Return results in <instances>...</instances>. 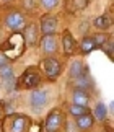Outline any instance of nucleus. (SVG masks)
<instances>
[{
  "label": "nucleus",
  "mask_w": 114,
  "mask_h": 132,
  "mask_svg": "<svg viewBox=\"0 0 114 132\" xmlns=\"http://www.w3.org/2000/svg\"><path fill=\"white\" fill-rule=\"evenodd\" d=\"M95 26L98 28V29H108V28H111V20L106 16V15H103V16H98L96 20H95Z\"/></svg>",
  "instance_id": "dca6fc26"
},
{
  "label": "nucleus",
  "mask_w": 114,
  "mask_h": 132,
  "mask_svg": "<svg viewBox=\"0 0 114 132\" xmlns=\"http://www.w3.org/2000/svg\"><path fill=\"white\" fill-rule=\"evenodd\" d=\"M25 43L26 46H36V43L39 41V28L36 26L34 23L28 24L26 28H25Z\"/></svg>",
  "instance_id": "1a4fd4ad"
},
{
  "label": "nucleus",
  "mask_w": 114,
  "mask_h": 132,
  "mask_svg": "<svg viewBox=\"0 0 114 132\" xmlns=\"http://www.w3.org/2000/svg\"><path fill=\"white\" fill-rule=\"evenodd\" d=\"M41 46H43L44 54H54L57 51V39H55V36L54 34H46V36H43Z\"/></svg>",
  "instance_id": "9b49d317"
},
{
  "label": "nucleus",
  "mask_w": 114,
  "mask_h": 132,
  "mask_svg": "<svg viewBox=\"0 0 114 132\" xmlns=\"http://www.w3.org/2000/svg\"><path fill=\"white\" fill-rule=\"evenodd\" d=\"M98 47L96 43L93 41V38H85L80 44V49H82V54H90L91 51H95Z\"/></svg>",
  "instance_id": "2eb2a0df"
},
{
  "label": "nucleus",
  "mask_w": 114,
  "mask_h": 132,
  "mask_svg": "<svg viewBox=\"0 0 114 132\" xmlns=\"http://www.w3.org/2000/svg\"><path fill=\"white\" fill-rule=\"evenodd\" d=\"M67 2H72V5H74L72 10H83L88 5V0H67Z\"/></svg>",
  "instance_id": "aec40b11"
},
{
  "label": "nucleus",
  "mask_w": 114,
  "mask_h": 132,
  "mask_svg": "<svg viewBox=\"0 0 114 132\" xmlns=\"http://www.w3.org/2000/svg\"><path fill=\"white\" fill-rule=\"evenodd\" d=\"M65 122V114H64V111L59 109V108H55L52 109L51 113L47 114V118H46V132H57L62 126H64Z\"/></svg>",
  "instance_id": "7ed1b4c3"
},
{
  "label": "nucleus",
  "mask_w": 114,
  "mask_h": 132,
  "mask_svg": "<svg viewBox=\"0 0 114 132\" xmlns=\"http://www.w3.org/2000/svg\"><path fill=\"white\" fill-rule=\"evenodd\" d=\"M46 103H47V91L44 90H36L31 93V106H33L34 111L43 109Z\"/></svg>",
  "instance_id": "6e6552de"
},
{
  "label": "nucleus",
  "mask_w": 114,
  "mask_h": 132,
  "mask_svg": "<svg viewBox=\"0 0 114 132\" xmlns=\"http://www.w3.org/2000/svg\"><path fill=\"white\" fill-rule=\"evenodd\" d=\"M29 126V118L23 114H15V116H8L3 121L2 127L3 132H26Z\"/></svg>",
  "instance_id": "f03ea898"
},
{
  "label": "nucleus",
  "mask_w": 114,
  "mask_h": 132,
  "mask_svg": "<svg viewBox=\"0 0 114 132\" xmlns=\"http://www.w3.org/2000/svg\"><path fill=\"white\" fill-rule=\"evenodd\" d=\"M95 119L98 121H104L106 119V106L103 103H98L95 108Z\"/></svg>",
  "instance_id": "6ab92c4d"
},
{
  "label": "nucleus",
  "mask_w": 114,
  "mask_h": 132,
  "mask_svg": "<svg viewBox=\"0 0 114 132\" xmlns=\"http://www.w3.org/2000/svg\"><path fill=\"white\" fill-rule=\"evenodd\" d=\"M86 73V67L83 64L80 62V60H74L70 65V77L72 78H80L83 77V75Z\"/></svg>",
  "instance_id": "f8f14e48"
},
{
  "label": "nucleus",
  "mask_w": 114,
  "mask_h": 132,
  "mask_svg": "<svg viewBox=\"0 0 114 132\" xmlns=\"http://www.w3.org/2000/svg\"><path fill=\"white\" fill-rule=\"evenodd\" d=\"M23 5H26L28 8H33L34 7V2H33V0H23Z\"/></svg>",
  "instance_id": "393cba45"
},
{
  "label": "nucleus",
  "mask_w": 114,
  "mask_h": 132,
  "mask_svg": "<svg viewBox=\"0 0 114 132\" xmlns=\"http://www.w3.org/2000/svg\"><path fill=\"white\" fill-rule=\"evenodd\" d=\"M41 69H43V72L46 73V77L49 80H54L60 75L62 72V67H60V62L54 57H46L43 62H41Z\"/></svg>",
  "instance_id": "39448f33"
},
{
  "label": "nucleus",
  "mask_w": 114,
  "mask_h": 132,
  "mask_svg": "<svg viewBox=\"0 0 114 132\" xmlns=\"http://www.w3.org/2000/svg\"><path fill=\"white\" fill-rule=\"evenodd\" d=\"M0 118H2V103H0Z\"/></svg>",
  "instance_id": "a878e982"
},
{
  "label": "nucleus",
  "mask_w": 114,
  "mask_h": 132,
  "mask_svg": "<svg viewBox=\"0 0 114 132\" xmlns=\"http://www.w3.org/2000/svg\"><path fill=\"white\" fill-rule=\"evenodd\" d=\"M62 46H64L65 55H72L75 52V49H77V41L74 39V36L70 34V31H67V29L62 33Z\"/></svg>",
  "instance_id": "9d476101"
},
{
  "label": "nucleus",
  "mask_w": 114,
  "mask_h": 132,
  "mask_svg": "<svg viewBox=\"0 0 114 132\" xmlns=\"http://www.w3.org/2000/svg\"><path fill=\"white\" fill-rule=\"evenodd\" d=\"M57 29V20L52 15H44L41 18V23H39V31H43V34H54Z\"/></svg>",
  "instance_id": "423d86ee"
},
{
  "label": "nucleus",
  "mask_w": 114,
  "mask_h": 132,
  "mask_svg": "<svg viewBox=\"0 0 114 132\" xmlns=\"http://www.w3.org/2000/svg\"><path fill=\"white\" fill-rule=\"evenodd\" d=\"M0 77H2L5 82L13 80V69H12V65L5 64V65H2V67H0Z\"/></svg>",
  "instance_id": "f3484780"
},
{
  "label": "nucleus",
  "mask_w": 114,
  "mask_h": 132,
  "mask_svg": "<svg viewBox=\"0 0 114 132\" xmlns=\"http://www.w3.org/2000/svg\"><path fill=\"white\" fill-rule=\"evenodd\" d=\"M41 83V73L34 67H29L23 72V75L18 80V85L21 88H34Z\"/></svg>",
  "instance_id": "20e7f679"
},
{
  "label": "nucleus",
  "mask_w": 114,
  "mask_h": 132,
  "mask_svg": "<svg viewBox=\"0 0 114 132\" xmlns=\"http://www.w3.org/2000/svg\"><path fill=\"white\" fill-rule=\"evenodd\" d=\"M41 5H43L46 10H52L59 5V0H41Z\"/></svg>",
  "instance_id": "412c9836"
},
{
  "label": "nucleus",
  "mask_w": 114,
  "mask_h": 132,
  "mask_svg": "<svg viewBox=\"0 0 114 132\" xmlns=\"http://www.w3.org/2000/svg\"><path fill=\"white\" fill-rule=\"evenodd\" d=\"M3 2H10V0H3Z\"/></svg>",
  "instance_id": "bb28decb"
},
{
  "label": "nucleus",
  "mask_w": 114,
  "mask_h": 132,
  "mask_svg": "<svg viewBox=\"0 0 114 132\" xmlns=\"http://www.w3.org/2000/svg\"><path fill=\"white\" fill-rule=\"evenodd\" d=\"M101 47H103V49H104L106 52H108V55H109V59H112V41H111V39H108V41H106L104 44L101 46Z\"/></svg>",
  "instance_id": "5701e85b"
},
{
  "label": "nucleus",
  "mask_w": 114,
  "mask_h": 132,
  "mask_svg": "<svg viewBox=\"0 0 114 132\" xmlns=\"http://www.w3.org/2000/svg\"><path fill=\"white\" fill-rule=\"evenodd\" d=\"M69 111H70L72 116H75V118H80V116H83V114L88 113V108H86V106H80V104H72Z\"/></svg>",
  "instance_id": "a211bd4d"
},
{
  "label": "nucleus",
  "mask_w": 114,
  "mask_h": 132,
  "mask_svg": "<svg viewBox=\"0 0 114 132\" xmlns=\"http://www.w3.org/2000/svg\"><path fill=\"white\" fill-rule=\"evenodd\" d=\"M5 24H7V28L17 31L25 24V16L20 12H10L7 15V18H5Z\"/></svg>",
  "instance_id": "0eeeda50"
},
{
  "label": "nucleus",
  "mask_w": 114,
  "mask_h": 132,
  "mask_svg": "<svg viewBox=\"0 0 114 132\" xmlns=\"http://www.w3.org/2000/svg\"><path fill=\"white\" fill-rule=\"evenodd\" d=\"M7 62H8V59L5 57V55H3L2 52H0V67H2V65H5V64H7Z\"/></svg>",
  "instance_id": "b1692460"
},
{
  "label": "nucleus",
  "mask_w": 114,
  "mask_h": 132,
  "mask_svg": "<svg viewBox=\"0 0 114 132\" xmlns=\"http://www.w3.org/2000/svg\"><path fill=\"white\" fill-rule=\"evenodd\" d=\"M91 38H93V41L96 43V46H103L108 39H109L106 34H96V36H91Z\"/></svg>",
  "instance_id": "4be33fe9"
},
{
  "label": "nucleus",
  "mask_w": 114,
  "mask_h": 132,
  "mask_svg": "<svg viewBox=\"0 0 114 132\" xmlns=\"http://www.w3.org/2000/svg\"><path fill=\"white\" fill-rule=\"evenodd\" d=\"M93 122H95V119H93V116L90 113H86L83 116H80V118H77V126H78V129L82 130H86V129H90Z\"/></svg>",
  "instance_id": "4468645a"
},
{
  "label": "nucleus",
  "mask_w": 114,
  "mask_h": 132,
  "mask_svg": "<svg viewBox=\"0 0 114 132\" xmlns=\"http://www.w3.org/2000/svg\"><path fill=\"white\" fill-rule=\"evenodd\" d=\"M25 47H26V43H25V38L21 33H13L7 41L0 46V52H2L8 60L10 59H18L20 55L23 54Z\"/></svg>",
  "instance_id": "f257e3e1"
},
{
  "label": "nucleus",
  "mask_w": 114,
  "mask_h": 132,
  "mask_svg": "<svg viewBox=\"0 0 114 132\" xmlns=\"http://www.w3.org/2000/svg\"><path fill=\"white\" fill-rule=\"evenodd\" d=\"M72 98H74V104H80V106H86L88 101H90V96H88L86 90H80V88H75Z\"/></svg>",
  "instance_id": "ddd939ff"
}]
</instances>
